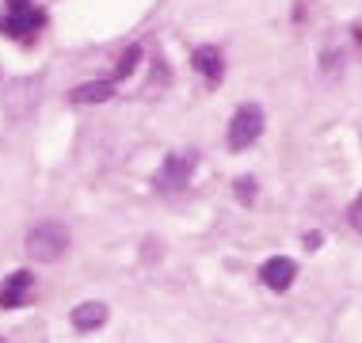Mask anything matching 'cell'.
<instances>
[{"label": "cell", "mask_w": 362, "mask_h": 343, "mask_svg": "<svg viewBox=\"0 0 362 343\" xmlns=\"http://www.w3.org/2000/svg\"><path fill=\"white\" fill-rule=\"evenodd\" d=\"M27 256L38 260V263H54L62 256L65 248H69V229H65L62 221H38L31 233H27Z\"/></svg>", "instance_id": "6da1fadb"}, {"label": "cell", "mask_w": 362, "mask_h": 343, "mask_svg": "<svg viewBox=\"0 0 362 343\" xmlns=\"http://www.w3.org/2000/svg\"><path fill=\"white\" fill-rule=\"evenodd\" d=\"M259 134H263V111L256 103H244V107H237V115L229 119L225 145H229L233 153H240V149H248L252 141H259Z\"/></svg>", "instance_id": "7a4b0ae2"}, {"label": "cell", "mask_w": 362, "mask_h": 343, "mask_svg": "<svg viewBox=\"0 0 362 343\" xmlns=\"http://www.w3.org/2000/svg\"><path fill=\"white\" fill-rule=\"evenodd\" d=\"M42 23H46V16L38 12L31 0H8V16L0 19V31L19 35V38H31Z\"/></svg>", "instance_id": "3957f363"}, {"label": "cell", "mask_w": 362, "mask_h": 343, "mask_svg": "<svg viewBox=\"0 0 362 343\" xmlns=\"http://www.w3.org/2000/svg\"><path fill=\"white\" fill-rule=\"evenodd\" d=\"M191 172H194V156L191 153H175V156H168V161L160 164V172H156V187L160 191H180V187H187Z\"/></svg>", "instance_id": "277c9868"}, {"label": "cell", "mask_w": 362, "mask_h": 343, "mask_svg": "<svg viewBox=\"0 0 362 343\" xmlns=\"http://www.w3.org/2000/svg\"><path fill=\"white\" fill-rule=\"evenodd\" d=\"M293 274H298V263L286 260V256H271V260L259 267L263 286H271V290H279V293L293 286Z\"/></svg>", "instance_id": "5b68a950"}, {"label": "cell", "mask_w": 362, "mask_h": 343, "mask_svg": "<svg viewBox=\"0 0 362 343\" xmlns=\"http://www.w3.org/2000/svg\"><path fill=\"white\" fill-rule=\"evenodd\" d=\"M31 293V274L27 271H12L4 282H0V306L4 309H19Z\"/></svg>", "instance_id": "8992f818"}, {"label": "cell", "mask_w": 362, "mask_h": 343, "mask_svg": "<svg viewBox=\"0 0 362 343\" xmlns=\"http://www.w3.org/2000/svg\"><path fill=\"white\" fill-rule=\"evenodd\" d=\"M100 325H107V306L103 301H84L73 309V328L76 332H95Z\"/></svg>", "instance_id": "52a82bcc"}, {"label": "cell", "mask_w": 362, "mask_h": 343, "mask_svg": "<svg viewBox=\"0 0 362 343\" xmlns=\"http://www.w3.org/2000/svg\"><path fill=\"white\" fill-rule=\"evenodd\" d=\"M194 69H199V73L206 76L210 84H218L221 73H225L221 50H218V46H199V50H194Z\"/></svg>", "instance_id": "ba28073f"}, {"label": "cell", "mask_w": 362, "mask_h": 343, "mask_svg": "<svg viewBox=\"0 0 362 343\" xmlns=\"http://www.w3.org/2000/svg\"><path fill=\"white\" fill-rule=\"evenodd\" d=\"M115 95V81H88L81 88H73V103H103Z\"/></svg>", "instance_id": "9c48e42d"}, {"label": "cell", "mask_w": 362, "mask_h": 343, "mask_svg": "<svg viewBox=\"0 0 362 343\" xmlns=\"http://www.w3.org/2000/svg\"><path fill=\"white\" fill-rule=\"evenodd\" d=\"M141 62V46H130V50L122 54V62H119V69H115V81H122V76H130L134 73V65Z\"/></svg>", "instance_id": "30bf717a"}, {"label": "cell", "mask_w": 362, "mask_h": 343, "mask_svg": "<svg viewBox=\"0 0 362 343\" xmlns=\"http://www.w3.org/2000/svg\"><path fill=\"white\" fill-rule=\"evenodd\" d=\"M347 218H351V225H355V229L362 233V194L355 199V206H351V214H347Z\"/></svg>", "instance_id": "8fae6325"}, {"label": "cell", "mask_w": 362, "mask_h": 343, "mask_svg": "<svg viewBox=\"0 0 362 343\" xmlns=\"http://www.w3.org/2000/svg\"><path fill=\"white\" fill-rule=\"evenodd\" d=\"M252 187H256V183H252L248 175H244V180L237 183V191H240V199H244V202H252Z\"/></svg>", "instance_id": "7c38bea8"}, {"label": "cell", "mask_w": 362, "mask_h": 343, "mask_svg": "<svg viewBox=\"0 0 362 343\" xmlns=\"http://www.w3.org/2000/svg\"><path fill=\"white\" fill-rule=\"evenodd\" d=\"M0 343H4V339H0Z\"/></svg>", "instance_id": "4fadbf2b"}]
</instances>
